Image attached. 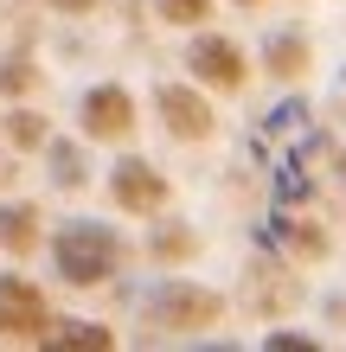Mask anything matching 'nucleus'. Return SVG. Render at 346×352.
I'll use <instances>...</instances> for the list:
<instances>
[{
  "label": "nucleus",
  "mask_w": 346,
  "mask_h": 352,
  "mask_svg": "<svg viewBox=\"0 0 346 352\" xmlns=\"http://www.w3.org/2000/svg\"><path fill=\"white\" fill-rule=\"evenodd\" d=\"M45 327H52V314H45V295H39L32 282L7 276V282H0V333H7V340H39Z\"/></svg>",
  "instance_id": "obj_2"
},
{
  "label": "nucleus",
  "mask_w": 346,
  "mask_h": 352,
  "mask_svg": "<svg viewBox=\"0 0 346 352\" xmlns=\"http://www.w3.org/2000/svg\"><path fill=\"white\" fill-rule=\"evenodd\" d=\"M206 13H212V0H160V19L167 26H199Z\"/></svg>",
  "instance_id": "obj_10"
},
{
  "label": "nucleus",
  "mask_w": 346,
  "mask_h": 352,
  "mask_svg": "<svg viewBox=\"0 0 346 352\" xmlns=\"http://www.w3.org/2000/svg\"><path fill=\"white\" fill-rule=\"evenodd\" d=\"M244 7H250V0H244Z\"/></svg>",
  "instance_id": "obj_16"
},
{
  "label": "nucleus",
  "mask_w": 346,
  "mask_h": 352,
  "mask_svg": "<svg viewBox=\"0 0 346 352\" xmlns=\"http://www.w3.org/2000/svg\"><path fill=\"white\" fill-rule=\"evenodd\" d=\"M58 7H71V13H84V7H90V0H58Z\"/></svg>",
  "instance_id": "obj_15"
},
{
  "label": "nucleus",
  "mask_w": 346,
  "mask_h": 352,
  "mask_svg": "<svg viewBox=\"0 0 346 352\" xmlns=\"http://www.w3.org/2000/svg\"><path fill=\"white\" fill-rule=\"evenodd\" d=\"M39 141H45V122H39L32 109H19L13 116V148H39Z\"/></svg>",
  "instance_id": "obj_11"
},
{
  "label": "nucleus",
  "mask_w": 346,
  "mask_h": 352,
  "mask_svg": "<svg viewBox=\"0 0 346 352\" xmlns=\"http://www.w3.org/2000/svg\"><path fill=\"white\" fill-rule=\"evenodd\" d=\"M26 84H32V65H0V90L7 96H19Z\"/></svg>",
  "instance_id": "obj_13"
},
{
  "label": "nucleus",
  "mask_w": 346,
  "mask_h": 352,
  "mask_svg": "<svg viewBox=\"0 0 346 352\" xmlns=\"http://www.w3.org/2000/svg\"><path fill=\"white\" fill-rule=\"evenodd\" d=\"M160 116H167V135H180V141H206L212 135V102L180 90V84L160 90Z\"/></svg>",
  "instance_id": "obj_6"
},
{
  "label": "nucleus",
  "mask_w": 346,
  "mask_h": 352,
  "mask_svg": "<svg viewBox=\"0 0 346 352\" xmlns=\"http://www.w3.org/2000/svg\"><path fill=\"white\" fill-rule=\"evenodd\" d=\"M52 256H58V276H65L71 288H96V282H109L116 276V231L109 224H65L58 231V243H52Z\"/></svg>",
  "instance_id": "obj_1"
},
{
  "label": "nucleus",
  "mask_w": 346,
  "mask_h": 352,
  "mask_svg": "<svg viewBox=\"0 0 346 352\" xmlns=\"http://www.w3.org/2000/svg\"><path fill=\"white\" fill-rule=\"evenodd\" d=\"M109 192H116L122 212H160V205H167V179H160L148 160H122L116 179H109Z\"/></svg>",
  "instance_id": "obj_5"
},
{
  "label": "nucleus",
  "mask_w": 346,
  "mask_h": 352,
  "mask_svg": "<svg viewBox=\"0 0 346 352\" xmlns=\"http://www.w3.org/2000/svg\"><path fill=\"white\" fill-rule=\"evenodd\" d=\"M129 129H135V96L122 84H96L84 96V135L90 141H122Z\"/></svg>",
  "instance_id": "obj_3"
},
{
  "label": "nucleus",
  "mask_w": 346,
  "mask_h": 352,
  "mask_svg": "<svg viewBox=\"0 0 346 352\" xmlns=\"http://www.w3.org/2000/svg\"><path fill=\"white\" fill-rule=\"evenodd\" d=\"M58 346H109V333H103V327H71Z\"/></svg>",
  "instance_id": "obj_14"
},
{
  "label": "nucleus",
  "mask_w": 346,
  "mask_h": 352,
  "mask_svg": "<svg viewBox=\"0 0 346 352\" xmlns=\"http://www.w3.org/2000/svg\"><path fill=\"white\" fill-rule=\"evenodd\" d=\"M186 71L199 77L206 90H244V52L231 45V38H199L193 45V58H186Z\"/></svg>",
  "instance_id": "obj_4"
},
{
  "label": "nucleus",
  "mask_w": 346,
  "mask_h": 352,
  "mask_svg": "<svg viewBox=\"0 0 346 352\" xmlns=\"http://www.w3.org/2000/svg\"><path fill=\"white\" fill-rule=\"evenodd\" d=\"M154 320L160 327H212L218 320V301L199 295V288H167V295L154 301Z\"/></svg>",
  "instance_id": "obj_7"
},
{
  "label": "nucleus",
  "mask_w": 346,
  "mask_h": 352,
  "mask_svg": "<svg viewBox=\"0 0 346 352\" xmlns=\"http://www.w3.org/2000/svg\"><path fill=\"white\" fill-rule=\"evenodd\" d=\"M270 71H282V77L308 71V45L301 38H270Z\"/></svg>",
  "instance_id": "obj_9"
},
{
  "label": "nucleus",
  "mask_w": 346,
  "mask_h": 352,
  "mask_svg": "<svg viewBox=\"0 0 346 352\" xmlns=\"http://www.w3.org/2000/svg\"><path fill=\"white\" fill-rule=\"evenodd\" d=\"M52 167H58V173H52L58 186H84V160H77L71 148H58V154H52Z\"/></svg>",
  "instance_id": "obj_12"
},
{
  "label": "nucleus",
  "mask_w": 346,
  "mask_h": 352,
  "mask_svg": "<svg viewBox=\"0 0 346 352\" xmlns=\"http://www.w3.org/2000/svg\"><path fill=\"white\" fill-rule=\"evenodd\" d=\"M0 243H7V250H32V243H39V212H32V205L0 212Z\"/></svg>",
  "instance_id": "obj_8"
}]
</instances>
